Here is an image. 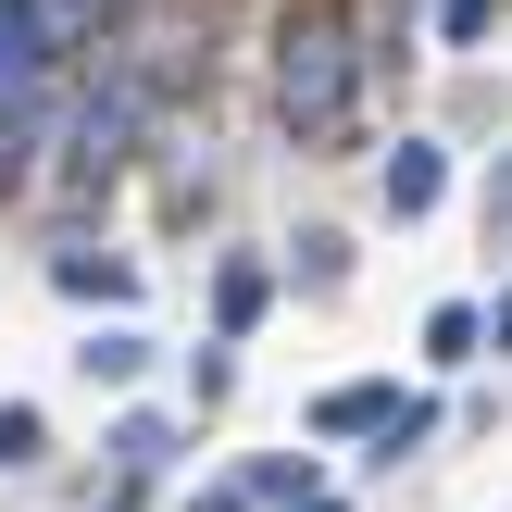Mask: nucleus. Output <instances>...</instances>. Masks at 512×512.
Here are the masks:
<instances>
[{
    "label": "nucleus",
    "instance_id": "nucleus-10",
    "mask_svg": "<svg viewBox=\"0 0 512 512\" xmlns=\"http://www.w3.org/2000/svg\"><path fill=\"white\" fill-rule=\"evenodd\" d=\"M50 275H63L75 300H125V288H138V275H125V263H88V250H63V263H50Z\"/></svg>",
    "mask_w": 512,
    "mask_h": 512
},
{
    "label": "nucleus",
    "instance_id": "nucleus-8",
    "mask_svg": "<svg viewBox=\"0 0 512 512\" xmlns=\"http://www.w3.org/2000/svg\"><path fill=\"white\" fill-rule=\"evenodd\" d=\"M263 263H225V288H213V313H225V338H238V325H263Z\"/></svg>",
    "mask_w": 512,
    "mask_h": 512
},
{
    "label": "nucleus",
    "instance_id": "nucleus-3",
    "mask_svg": "<svg viewBox=\"0 0 512 512\" xmlns=\"http://www.w3.org/2000/svg\"><path fill=\"white\" fill-rule=\"evenodd\" d=\"M400 413H413V400H400L388 375H363V388H325L313 400V438H388Z\"/></svg>",
    "mask_w": 512,
    "mask_h": 512
},
{
    "label": "nucleus",
    "instance_id": "nucleus-7",
    "mask_svg": "<svg viewBox=\"0 0 512 512\" xmlns=\"http://www.w3.org/2000/svg\"><path fill=\"white\" fill-rule=\"evenodd\" d=\"M25 463H50V425L25 400H0V475H25Z\"/></svg>",
    "mask_w": 512,
    "mask_h": 512
},
{
    "label": "nucleus",
    "instance_id": "nucleus-9",
    "mask_svg": "<svg viewBox=\"0 0 512 512\" xmlns=\"http://www.w3.org/2000/svg\"><path fill=\"white\" fill-rule=\"evenodd\" d=\"M75 363H88V375H100V388H125V375H138V363H150V338H138V325H113V338H88V350H75Z\"/></svg>",
    "mask_w": 512,
    "mask_h": 512
},
{
    "label": "nucleus",
    "instance_id": "nucleus-4",
    "mask_svg": "<svg viewBox=\"0 0 512 512\" xmlns=\"http://www.w3.org/2000/svg\"><path fill=\"white\" fill-rule=\"evenodd\" d=\"M375 188H388V213H400V225H425V213H438V200H450V163H438V138H400Z\"/></svg>",
    "mask_w": 512,
    "mask_h": 512
},
{
    "label": "nucleus",
    "instance_id": "nucleus-5",
    "mask_svg": "<svg viewBox=\"0 0 512 512\" xmlns=\"http://www.w3.org/2000/svg\"><path fill=\"white\" fill-rule=\"evenodd\" d=\"M163 463H175V425L163 413H125L113 425V475H163Z\"/></svg>",
    "mask_w": 512,
    "mask_h": 512
},
{
    "label": "nucleus",
    "instance_id": "nucleus-1",
    "mask_svg": "<svg viewBox=\"0 0 512 512\" xmlns=\"http://www.w3.org/2000/svg\"><path fill=\"white\" fill-rule=\"evenodd\" d=\"M275 100H288L300 138H338V125H350V38L325 13L288 25V50H275Z\"/></svg>",
    "mask_w": 512,
    "mask_h": 512
},
{
    "label": "nucleus",
    "instance_id": "nucleus-6",
    "mask_svg": "<svg viewBox=\"0 0 512 512\" xmlns=\"http://www.w3.org/2000/svg\"><path fill=\"white\" fill-rule=\"evenodd\" d=\"M475 338H488V313H463V300L425 313V363H475Z\"/></svg>",
    "mask_w": 512,
    "mask_h": 512
},
{
    "label": "nucleus",
    "instance_id": "nucleus-13",
    "mask_svg": "<svg viewBox=\"0 0 512 512\" xmlns=\"http://www.w3.org/2000/svg\"><path fill=\"white\" fill-rule=\"evenodd\" d=\"M500 350H512V300H500Z\"/></svg>",
    "mask_w": 512,
    "mask_h": 512
},
{
    "label": "nucleus",
    "instance_id": "nucleus-12",
    "mask_svg": "<svg viewBox=\"0 0 512 512\" xmlns=\"http://www.w3.org/2000/svg\"><path fill=\"white\" fill-rule=\"evenodd\" d=\"M488 225H512V163H500V175H488Z\"/></svg>",
    "mask_w": 512,
    "mask_h": 512
},
{
    "label": "nucleus",
    "instance_id": "nucleus-11",
    "mask_svg": "<svg viewBox=\"0 0 512 512\" xmlns=\"http://www.w3.org/2000/svg\"><path fill=\"white\" fill-rule=\"evenodd\" d=\"M438 25H450V38H475V25H488V0H438Z\"/></svg>",
    "mask_w": 512,
    "mask_h": 512
},
{
    "label": "nucleus",
    "instance_id": "nucleus-2",
    "mask_svg": "<svg viewBox=\"0 0 512 512\" xmlns=\"http://www.w3.org/2000/svg\"><path fill=\"white\" fill-rule=\"evenodd\" d=\"M75 13H88V0H0V100H25L75 50Z\"/></svg>",
    "mask_w": 512,
    "mask_h": 512
}]
</instances>
